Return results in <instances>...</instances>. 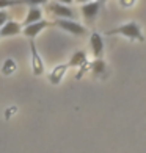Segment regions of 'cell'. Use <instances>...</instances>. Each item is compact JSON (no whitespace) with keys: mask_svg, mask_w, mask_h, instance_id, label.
Listing matches in <instances>:
<instances>
[{"mask_svg":"<svg viewBox=\"0 0 146 153\" xmlns=\"http://www.w3.org/2000/svg\"><path fill=\"white\" fill-rule=\"evenodd\" d=\"M107 34H120L123 38H127V39H132V41H143V33H141V28L137 22H127V24H123L120 27H116L113 30H108Z\"/></svg>","mask_w":146,"mask_h":153,"instance_id":"obj_1","label":"cell"},{"mask_svg":"<svg viewBox=\"0 0 146 153\" xmlns=\"http://www.w3.org/2000/svg\"><path fill=\"white\" fill-rule=\"evenodd\" d=\"M55 25L61 30L74 34V36H85L87 34L85 27L80 25L79 22H75V20H71V19H58V20H55Z\"/></svg>","mask_w":146,"mask_h":153,"instance_id":"obj_2","label":"cell"},{"mask_svg":"<svg viewBox=\"0 0 146 153\" xmlns=\"http://www.w3.org/2000/svg\"><path fill=\"white\" fill-rule=\"evenodd\" d=\"M46 27H49V22H47V20H43V19H41V20H38V22L24 25L22 34H24V36H27V38H30V39H33V38H36L38 34L46 28Z\"/></svg>","mask_w":146,"mask_h":153,"instance_id":"obj_3","label":"cell"},{"mask_svg":"<svg viewBox=\"0 0 146 153\" xmlns=\"http://www.w3.org/2000/svg\"><path fill=\"white\" fill-rule=\"evenodd\" d=\"M22 33V25L16 20H6V22L0 27V38H10L16 36V34Z\"/></svg>","mask_w":146,"mask_h":153,"instance_id":"obj_4","label":"cell"},{"mask_svg":"<svg viewBox=\"0 0 146 153\" xmlns=\"http://www.w3.org/2000/svg\"><path fill=\"white\" fill-rule=\"evenodd\" d=\"M49 11L53 13L55 16H58L60 19H72L74 17V11L69 8L68 5H63V3H50L49 5Z\"/></svg>","mask_w":146,"mask_h":153,"instance_id":"obj_5","label":"cell"},{"mask_svg":"<svg viewBox=\"0 0 146 153\" xmlns=\"http://www.w3.org/2000/svg\"><path fill=\"white\" fill-rule=\"evenodd\" d=\"M99 10H101V0H97V2H87L82 5V14L87 20H93L99 14Z\"/></svg>","mask_w":146,"mask_h":153,"instance_id":"obj_6","label":"cell"},{"mask_svg":"<svg viewBox=\"0 0 146 153\" xmlns=\"http://www.w3.org/2000/svg\"><path fill=\"white\" fill-rule=\"evenodd\" d=\"M30 48H32V69H33V74L35 75H43L44 74V64H43V59L38 55L36 52V47H35V42L30 41Z\"/></svg>","mask_w":146,"mask_h":153,"instance_id":"obj_7","label":"cell"},{"mask_svg":"<svg viewBox=\"0 0 146 153\" xmlns=\"http://www.w3.org/2000/svg\"><path fill=\"white\" fill-rule=\"evenodd\" d=\"M90 45H91V50H93L94 56L101 58L102 53H104V41H102V36L99 33L91 34V38H90Z\"/></svg>","mask_w":146,"mask_h":153,"instance_id":"obj_8","label":"cell"},{"mask_svg":"<svg viewBox=\"0 0 146 153\" xmlns=\"http://www.w3.org/2000/svg\"><path fill=\"white\" fill-rule=\"evenodd\" d=\"M69 66H58V67H55L53 71L50 72V75H49V80H50L52 85H60V81L63 80V76H65V72H66V69Z\"/></svg>","mask_w":146,"mask_h":153,"instance_id":"obj_9","label":"cell"},{"mask_svg":"<svg viewBox=\"0 0 146 153\" xmlns=\"http://www.w3.org/2000/svg\"><path fill=\"white\" fill-rule=\"evenodd\" d=\"M43 19V11H41L38 6H32L27 13V17L24 20V25H29V24H33V22H38V20Z\"/></svg>","mask_w":146,"mask_h":153,"instance_id":"obj_10","label":"cell"},{"mask_svg":"<svg viewBox=\"0 0 146 153\" xmlns=\"http://www.w3.org/2000/svg\"><path fill=\"white\" fill-rule=\"evenodd\" d=\"M85 64H87V55L82 50L75 52L71 56V59H69V62H68L69 67H80V66H85Z\"/></svg>","mask_w":146,"mask_h":153,"instance_id":"obj_11","label":"cell"},{"mask_svg":"<svg viewBox=\"0 0 146 153\" xmlns=\"http://www.w3.org/2000/svg\"><path fill=\"white\" fill-rule=\"evenodd\" d=\"M91 71L96 74V75H101L104 71H105V62H104L102 59L97 58L94 62H93V66H91Z\"/></svg>","mask_w":146,"mask_h":153,"instance_id":"obj_12","label":"cell"},{"mask_svg":"<svg viewBox=\"0 0 146 153\" xmlns=\"http://www.w3.org/2000/svg\"><path fill=\"white\" fill-rule=\"evenodd\" d=\"M14 5H20V0H0V10H5Z\"/></svg>","mask_w":146,"mask_h":153,"instance_id":"obj_13","label":"cell"},{"mask_svg":"<svg viewBox=\"0 0 146 153\" xmlns=\"http://www.w3.org/2000/svg\"><path fill=\"white\" fill-rule=\"evenodd\" d=\"M22 3H27L30 6H39V5L47 3V0H20V5H22Z\"/></svg>","mask_w":146,"mask_h":153,"instance_id":"obj_14","label":"cell"},{"mask_svg":"<svg viewBox=\"0 0 146 153\" xmlns=\"http://www.w3.org/2000/svg\"><path fill=\"white\" fill-rule=\"evenodd\" d=\"M6 20H8V13L3 11V10H0V27H2Z\"/></svg>","mask_w":146,"mask_h":153,"instance_id":"obj_15","label":"cell"},{"mask_svg":"<svg viewBox=\"0 0 146 153\" xmlns=\"http://www.w3.org/2000/svg\"><path fill=\"white\" fill-rule=\"evenodd\" d=\"M60 3H63V5H69V3H72L74 0H58Z\"/></svg>","mask_w":146,"mask_h":153,"instance_id":"obj_16","label":"cell"},{"mask_svg":"<svg viewBox=\"0 0 146 153\" xmlns=\"http://www.w3.org/2000/svg\"><path fill=\"white\" fill-rule=\"evenodd\" d=\"M77 2H82V3H87V2H90V0H77Z\"/></svg>","mask_w":146,"mask_h":153,"instance_id":"obj_17","label":"cell"},{"mask_svg":"<svg viewBox=\"0 0 146 153\" xmlns=\"http://www.w3.org/2000/svg\"><path fill=\"white\" fill-rule=\"evenodd\" d=\"M101 2H102V0H101Z\"/></svg>","mask_w":146,"mask_h":153,"instance_id":"obj_18","label":"cell"}]
</instances>
